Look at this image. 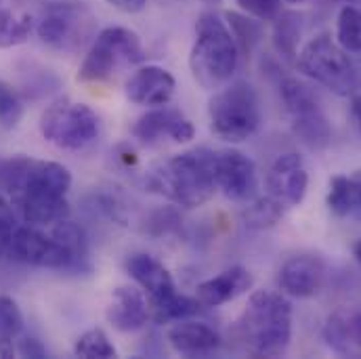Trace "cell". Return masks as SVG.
I'll list each match as a JSON object with an SVG mask.
<instances>
[{
	"label": "cell",
	"mask_w": 361,
	"mask_h": 359,
	"mask_svg": "<svg viewBox=\"0 0 361 359\" xmlns=\"http://www.w3.org/2000/svg\"><path fill=\"white\" fill-rule=\"evenodd\" d=\"M292 130L296 133V137L302 143H307L309 147H315V150L326 147L332 139V126H330L326 114L322 111V107L292 118Z\"/></svg>",
	"instance_id": "obj_22"
},
{
	"label": "cell",
	"mask_w": 361,
	"mask_h": 359,
	"mask_svg": "<svg viewBox=\"0 0 361 359\" xmlns=\"http://www.w3.org/2000/svg\"><path fill=\"white\" fill-rule=\"evenodd\" d=\"M225 19H227V25L238 42V49L244 53H250L255 49V44L261 40V25L235 11L225 13Z\"/></svg>",
	"instance_id": "obj_31"
},
{
	"label": "cell",
	"mask_w": 361,
	"mask_h": 359,
	"mask_svg": "<svg viewBox=\"0 0 361 359\" xmlns=\"http://www.w3.org/2000/svg\"><path fill=\"white\" fill-rule=\"evenodd\" d=\"M210 128L229 143L250 139L261 126V103L252 85L238 80L216 90L208 103Z\"/></svg>",
	"instance_id": "obj_4"
},
{
	"label": "cell",
	"mask_w": 361,
	"mask_h": 359,
	"mask_svg": "<svg viewBox=\"0 0 361 359\" xmlns=\"http://www.w3.org/2000/svg\"><path fill=\"white\" fill-rule=\"evenodd\" d=\"M307 187H309V173L305 160L298 154L294 152L281 154L273 162L267 175V189L269 195L281 202L286 208L298 206L307 195Z\"/></svg>",
	"instance_id": "obj_12"
},
{
	"label": "cell",
	"mask_w": 361,
	"mask_h": 359,
	"mask_svg": "<svg viewBox=\"0 0 361 359\" xmlns=\"http://www.w3.org/2000/svg\"><path fill=\"white\" fill-rule=\"evenodd\" d=\"M353 255H355V259L361 263V240L355 242V246H353Z\"/></svg>",
	"instance_id": "obj_41"
},
{
	"label": "cell",
	"mask_w": 361,
	"mask_h": 359,
	"mask_svg": "<svg viewBox=\"0 0 361 359\" xmlns=\"http://www.w3.org/2000/svg\"><path fill=\"white\" fill-rule=\"evenodd\" d=\"M286 2H290V4H300V2H305V0H286Z\"/></svg>",
	"instance_id": "obj_42"
},
{
	"label": "cell",
	"mask_w": 361,
	"mask_h": 359,
	"mask_svg": "<svg viewBox=\"0 0 361 359\" xmlns=\"http://www.w3.org/2000/svg\"><path fill=\"white\" fill-rule=\"evenodd\" d=\"M185 116L175 107H166V105L154 107L137 120V124L133 126V137L143 141V143H152L164 135L171 137L173 128Z\"/></svg>",
	"instance_id": "obj_21"
},
{
	"label": "cell",
	"mask_w": 361,
	"mask_h": 359,
	"mask_svg": "<svg viewBox=\"0 0 361 359\" xmlns=\"http://www.w3.org/2000/svg\"><path fill=\"white\" fill-rule=\"evenodd\" d=\"M15 212L30 225H55L70 217V202L66 195L49 193H19L11 197Z\"/></svg>",
	"instance_id": "obj_18"
},
{
	"label": "cell",
	"mask_w": 361,
	"mask_h": 359,
	"mask_svg": "<svg viewBox=\"0 0 361 359\" xmlns=\"http://www.w3.org/2000/svg\"><path fill=\"white\" fill-rule=\"evenodd\" d=\"M204 2H208V4H221V0H204Z\"/></svg>",
	"instance_id": "obj_43"
},
{
	"label": "cell",
	"mask_w": 361,
	"mask_h": 359,
	"mask_svg": "<svg viewBox=\"0 0 361 359\" xmlns=\"http://www.w3.org/2000/svg\"><path fill=\"white\" fill-rule=\"evenodd\" d=\"M72 187V173L51 160H34L27 156L0 158V189L6 193H49L66 195Z\"/></svg>",
	"instance_id": "obj_8"
},
{
	"label": "cell",
	"mask_w": 361,
	"mask_h": 359,
	"mask_svg": "<svg viewBox=\"0 0 361 359\" xmlns=\"http://www.w3.org/2000/svg\"><path fill=\"white\" fill-rule=\"evenodd\" d=\"M240 8L259 21H273L281 13V0H235Z\"/></svg>",
	"instance_id": "obj_34"
},
{
	"label": "cell",
	"mask_w": 361,
	"mask_h": 359,
	"mask_svg": "<svg viewBox=\"0 0 361 359\" xmlns=\"http://www.w3.org/2000/svg\"><path fill=\"white\" fill-rule=\"evenodd\" d=\"M351 114H353V118H355V122H357L361 130V95L351 97Z\"/></svg>",
	"instance_id": "obj_40"
},
{
	"label": "cell",
	"mask_w": 361,
	"mask_h": 359,
	"mask_svg": "<svg viewBox=\"0 0 361 359\" xmlns=\"http://www.w3.org/2000/svg\"><path fill=\"white\" fill-rule=\"evenodd\" d=\"M336 42L347 53H361V8L347 4L336 19Z\"/></svg>",
	"instance_id": "obj_24"
},
{
	"label": "cell",
	"mask_w": 361,
	"mask_h": 359,
	"mask_svg": "<svg viewBox=\"0 0 361 359\" xmlns=\"http://www.w3.org/2000/svg\"><path fill=\"white\" fill-rule=\"evenodd\" d=\"M74 353L78 358L87 359H111L118 355L109 336L101 328H92V330H87L85 334H80L74 345Z\"/></svg>",
	"instance_id": "obj_30"
},
{
	"label": "cell",
	"mask_w": 361,
	"mask_h": 359,
	"mask_svg": "<svg viewBox=\"0 0 361 359\" xmlns=\"http://www.w3.org/2000/svg\"><path fill=\"white\" fill-rule=\"evenodd\" d=\"M126 271L141 286V290L149 296V305L162 303V300L171 298L173 294H177L175 279H173L171 271L149 255L139 252V255L128 257Z\"/></svg>",
	"instance_id": "obj_14"
},
{
	"label": "cell",
	"mask_w": 361,
	"mask_h": 359,
	"mask_svg": "<svg viewBox=\"0 0 361 359\" xmlns=\"http://www.w3.org/2000/svg\"><path fill=\"white\" fill-rule=\"evenodd\" d=\"M15 227H17V223H15V208L0 193V259L8 257V238H11Z\"/></svg>",
	"instance_id": "obj_35"
},
{
	"label": "cell",
	"mask_w": 361,
	"mask_h": 359,
	"mask_svg": "<svg viewBox=\"0 0 361 359\" xmlns=\"http://www.w3.org/2000/svg\"><path fill=\"white\" fill-rule=\"evenodd\" d=\"M34 30V19L30 15L17 17L13 11L0 6V49H13L23 44Z\"/></svg>",
	"instance_id": "obj_26"
},
{
	"label": "cell",
	"mask_w": 361,
	"mask_h": 359,
	"mask_svg": "<svg viewBox=\"0 0 361 359\" xmlns=\"http://www.w3.org/2000/svg\"><path fill=\"white\" fill-rule=\"evenodd\" d=\"M17 353L21 358H34V359H42L47 358V349L44 345L38 341V339H21L19 345H17Z\"/></svg>",
	"instance_id": "obj_37"
},
{
	"label": "cell",
	"mask_w": 361,
	"mask_h": 359,
	"mask_svg": "<svg viewBox=\"0 0 361 359\" xmlns=\"http://www.w3.org/2000/svg\"><path fill=\"white\" fill-rule=\"evenodd\" d=\"M15 353H17V347L13 345V339L0 336V359L15 358Z\"/></svg>",
	"instance_id": "obj_39"
},
{
	"label": "cell",
	"mask_w": 361,
	"mask_h": 359,
	"mask_svg": "<svg viewBox=\"0 0 361 359\" xmlns=\"http://www.w3.org/2000/svg\"><path fill=\"white\" fill-rule=\"evenodd\" d=\"M23 118V101L6 80H0V128L13 130Z\"/></svg>",
	"instance_id": "obj_32"
},
{
	"label": "cell",
	"mask_w": 361,
	"mask_h": 359,
	"mask_svg": "<svg viewBox=\"0 0 361 359\" xmlns=\"http://www.w3.org/2000/svg\"><path fill=\"white\" fill-rule=\"evenodd\" d=\"M273 25V47L286 61H296L300 40V17L292 11L279 13Z\"/></svg>",
	"instance_id": "obj_23"
},
{
	"label": "cell",
	"mask_w": 361,
	"mask_h": 359,
	"mask_svg": "<svg viewBox=\"0 0 361 359\" xmlns=\"http://www.w3.org/2000/svg\"><path fill=\"white\" fill-rule=\"evenodd\" d=\"M347 328H349V341H351V358L361 355V311L347 317Z\"/></svg>",
	"instance_id": "obj_36"
},
{
	"label": "cell",
	"mask_w": 361,
	"mask_h": 359,
	"mask_svg": "<svg viewBox=\"0 0 361 359\" xmlns=\"http://www.w3.org/2000/svg\"><path fill=\"white\" fill-rule=\"evenodd\" d=\"M23 330V315L19 305L6 296L0 294V336L4 339H15Z\"/></svg>",
	"instance_id": "obj_33"
},
{
	"label": "cell",
	"mask_w": 361,
	"mask_h": 359,
	"mask_svg": "<svg viewBox=\"0 0 361 359\" xmlns=\"http://www.w3.org/2000/svg\"><path fill=\"white\" fill-rule=\"evenodd\" d=\"M109 6L122 11V13H128V15H135V13H141L145 6H147V0H105Z\"/></svg>",
	"instance_id": "obj_38"
},
{
	"label": "cell",
	"mask_w": 361,
	"mask_h": 359,
	"mask_svg": "<svg viewBox=\"0 0 361 359\" xmlns=\"http://www.w3.org/2000/svg\"><path fill=\"white\" fill-rule=\"evenodd\" d=\"M143 59L145 51L141 38L128 28L109 25L94 36L89 53L76 74V80L82 85L105 83L116 72L137 66Z\"/></svg>",
	"instance_id": "obj_5"
},
{
	"label": "cell",
	"mask_w": 361,
	"mask_h": 359,
	"mask_svg": "<svg viewBox=\"0 0 361 359\" xmlns=\"http://www.w3.org/2000/svg\"><path fill=\"white\" fill-rule=\"evenodd\" d=\"M279 92H281L286 109L290 111L292 118L319 109V103H317V97L313 95V90L305 83H300L298 78H286L279 87Z\"/></svg>",
	"instance_id": "obj_25"
},
{
	"label": "cell",
	"mask_w": 361,
	"mask_h": 359,
	"mask_svg": "<svg viewBox=\"0 0 361 359\" xmlns=\"http://www.w3.org/2000/svg\"><path fill=\"white\" fill-rule=\"evenodd\" d=\"M154 185L166 197L185 208H197L206 204L214 191V152L197 147L173 156L154 173Z\"/></svg>",
	"instance_id": "obj_3"
},
{
	"label": "cell",
	"mask_w": 361,
	"mask_h": 359,
	"mask_svg": "<svg viewBox=\"0 0 361 359\" xmlns=\"http://www.w3.org/2000/svg\"><path fill=\"white\" fill-rule=\"evenodd\" d=\"M214 181L216 189L235 202L252 200L259 191L257 164L240 150L214 152Z\"/></svg>",
	"instance_id": "obj_11"
},
{
	"label": "cell",
	"mask_w": 361,
	"mask_h": 359,
	"mask_svg": "<svg viewBox=\"0 0 361 359\" xmlns=\"http://www.w3.org/2000/svg\"><path fill=\"white\" fill-rule=\"evenodd\" d=\"M238 330L248 353L257 358L283 355L292 341V303L281 292H252Z\"/></svg>",
	"instance_id": "obj_1"
},
{
	"label": "cell",
	"mask_w": 361,
	"mask_h": 359,
	"mask_svg": "<svg viewBox=\"0 0 361 359\" xmlns=\"http://www.w3.org/2000/svg\"><path fill=\"white\" fill-rule=\"evenodd\" d=\"M11 261L42 267V269L70 271L74 265L72 252L53 236H44L34 227H15L8 238Z\"/></svg>",
	"instance_id": "obj_10"
},
{
	"label": "cell",
	"mask_w": 361,
	"mask_h": 359,
	"mask_svg": "<svg viewBox=\"0 0 361 359\" xmlns=\"http://www.w3.org/2000/svg\"><path fill=\"white\" fill-rule=\"evenodd\" d=\"M53 236L72 252V259H74L72 269H82V263L87 261V255H89V244H87V236L82 227H78L70 219H63L55 223Z\"/></svg>",
	"instance_id": "obj_28"
},
{
	"label": "cell",
	"mask_w": 361,
	"mask_h": 359,
	"mask_svg": "<svg viewBox=\"0 0 361 359\" xmlns=\"http://www.w3.org/2000/svg\"><path fill=\"white\" fill-rule=\"evenodd\" d=\"M149 320V303L137 288L120 286L111 294L107 307V322L120 332H137Z\"/></svg>",
	"instance_id": "obj_17"
},
{
	"label": "cell",
	"mask_w": 361,
	"mask_h": 359,
	"mask_svg": "<svg viewBox=\"0 0 361 359\" xmlns=\"http://www.w3.org/2000/svg\"><path fill=\"white\" fill-rule=\"evenodd\" d=\"M94 32V17L82 2H57L47 8L36 25L38 38L59 51H78Z\"/></svg>",
	"instance_id": "obj_9"
},
{
	"label": "cell",
	"mask_w": 361,
	"mask_h": 359,
	"mask_svg": "<svg viewBox=\"0 0 361 359\" xmlns=\"http://www.w3.org/2000/svg\"><path fill=\"white\" fill-rule=\"evenodd\" d=\"M283 212H286V206L267 193L265 197L248 206V210L244 212V221L250 229H265V227H273L283 217Z\"/></svg>",
	"instance_id": "obj_29"
},
{
	"label": "cell",
	"mask_w": 361,
	"mask_h": 359,
	"mask_svg": "<svg viewBox=\"0 0 361 359\" xmlns=\"http://www.w3.org/2000/svg\"><path fill=\"white\" fill-rule=\"evenodd\" d=\"M38 126L49 143L68 152L87 150L99 139L101 130L94 109L87 103H78L68 97L53 101L42 111Z\"/></svg>",
	"instance_id": "obj_6"
},
{
	"label": "cell",
	"mask_w": 361,
	"mask_h": 359,
	"mask_svg": "<svg viewBox=\"0 0 361 359\" xmlns=\"http://www.w3.org/2000/svg\"><path fill=\"white\" fill-rule=\"evenodd\" d=\"M326 277V267L317 257H294L279 271L281 292L294 298H309L319 292Z\"/></svg>",
	"instance_id": "obj_16"
},
{
	"label": "cell",
	"mask_w": 361,
	"mask_h": 359,
	"mask_svg": "<svg viewBox=\"0 0 361 359\" xmlns=\"http://www.w3.org/2000/svg\"><path fill=\"white\" fill-rule=\"evenodd\" d=\"M328 208L336 217L361 214V171L353 175H336L330 179Z\"/></svg>",
	"instance_id": "obj_20"
},
{
	"label": "cell",
	"mask_w": 361,
	"mask_h": 359,
	"mask_svg": "<svg viewBox=\"0 0 361 359\" xmlns=\"http://www.w3.org/2000/svg\"><path fill=\"white\" fill-rule=\"evenodd\" d=\"M202 303L197 298L185 296V294H173L171 298L149 305V309H154V317L158 324H169V322H180V320H189L195 313H200Z\"/></svg>",
	"instance_id": "obj_27"
},
{
	"label": "cell",
	"mask_w": 361,
	"mask_h": 359,
	"mask_svg": "<svg viewBox=\"0 0 361 359\" xmlns=\"http://www.w3.org/2000/svg\"><path fill=\"white\" fill-rule=\"evenodd\" d=\"M175 76L160 66H143L139 68L126 83V99L135 105L160 107L169 105L175 97Z\"/></svg>",
	"instance_id": "obj_13"
},
{
	"label": "cell",
	"mask_w": 361,
	"mask_h": 359,
	"mask_svg": "<svg viewBox=\"0 0 361 359\" xmlns=\"http://www.w3.org/2000/svg\"><path fill=\"white\" fill-rule=\"evenodd\" d=\"M240 49L227 25L216 13H202L195 23V42L189 53L193 80L206 90L225 87L238 70Z\"/></svg>",
	"instance_id": "obj_2"
},
{
	"label": "cell",
	"mask_w": 361,
	"mask_h": 359,
	"mask_svg": "<svg viewBox=\"0 0 361 359\" xmlns=\"http://www.w3.org/2000/svg\"><path fill=\"white\" fill-rule=\"evenodd\" d=\"M296 68L307 78L341 97L353 95L357 89V74L347 51H343L341 44L326 34L305 44V49L296 55Z\"/></svg>",
	"instance_id": "obj_7"
},
{
	"label": "cell",
	"mask_w": 361,
	"mask_h": 359,
	"mask_svg": "<svg viewBox=\"0 0 361 359\" xmlns=\"http://www.w3.org/2000/svg\"><path fill=\"white\" fill-rule=\"evenodd\" d=\"M169 343L180 355L204 358L219 349L221 336L212 326L204 322L180 320L169 330Z\"/></svg>",
	"instance_id": "obj_19"
},
{
	"label": "cell",
	"mask_w": 361,
	"mask_h": 359,
	"mask_svg": "<svg viewBox=\"0 0 361 359\" xmlns=\"http://www.w3.org/2000/svg\"><path fill=\"white\" fill-rule=\"evenodd\" d=\"M255 279L252 273L246 267H229V269L221 271L219 275L197 284L195 288V298L204 305V307H221L225 303L235 300L238 296L246 294L252 288Z\"/></svg>",
	"instance_id": "obj_15"
}]
</instances>
